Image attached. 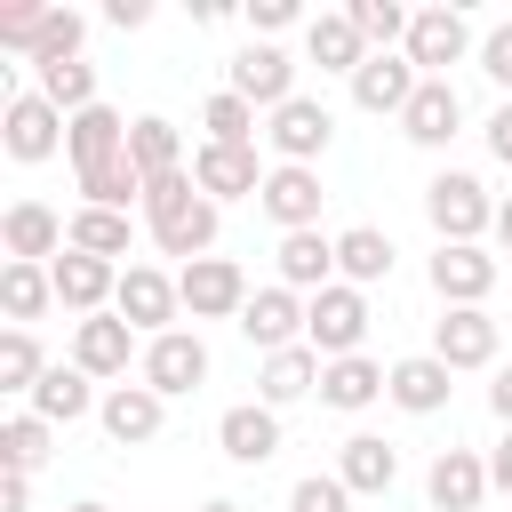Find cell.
Returning a JSON list of instances; mask_svg holds the SVG:
<instances>
[{
	"instance_id": "6da1fadb",
	"label": "cell",
	"mask_w": 512,
	"mask_h": 512,
	"mask_svg": "<svg viewBox=\"0 0 512 512\" xmlns=\"http://www.w3.org/2000/svg\"><path fill=\"white\" fill-rule=\"evenodd\" d=\"M216 224H224V208L192 184V168H184V176H160V184L144 192V232L160 240V256L200 264V256L216 248Z\"/></svg>"
},
{
	"instance_id": "7a4b0ae2",
	"label": "cell",
	"mask_w": 512,
	"mask_h": 512,
	"mask_svg": "<svg viewBox=\"0 0 512 512\" xmlns=\"http://www.w3.org/2000/svg\"><path fill=\"white\" fill-rule=\"evenodd\" d=\"M424 216H432L440 248H480V232H496V200H488V184L464 176V168H440V176L424 184Z\"/></svg>"
},
{
	"instance_id": "3957f363",
	"label": "cell",
	"mask_w": 512,
	"mask_h": 512,
	"mask_svg": "<svg viewBox=\"0 0 512 512\" xmlns=\"http://www.w3.org/2000/svg\"><path fill=\"white\" fill-rule=\"evenodd\" d=\"M360 336H368V296H360L352 280H336V288L304 296V344H312L320 360H352V352H360Z\"/></svg>"
},
{
	"instance_id": "277c9868",
	"label": "cell",
	"mask_w": 512,
	"mask_h": 512,
	"mask_svg": "<svg viewBox=\"0 0 512 512\" xmlns=\"http://www.w3.org/2000/svg\"><path fill=\"white\" fill-rule=\"evenodd\" d=\"M64 128H72V120H64L40 88H16L8 112H0V144H8V160H24V168H32V160H56Z\"/></svg>"
},
{
	"instance_id": "5b68a950",
	"label": "cell",
	"mask_w": 512,
	"mask_h": 512,
	"mask_svg": "<svg viewBox=\"0 0 512 512\" xmlns=\"http://www.w3.org/2000/svg\"><path fill=\"white\" fill-rule=\"evenodd\" d=\"M328 136H336V120L320 96H288L280 112H264V144L280 152V168H312L328 152Z\"/></svg>"
},
{
	"instance_id": "8992f818",
	"label": "cell",
	"mask_w": 512,
	"mask_h": 512,
	"mask_svg": "<svg viewBox=\"0 0 512 512\" xmlns=\"http://www.w3.org/2000/svg\"><path fill=\"white\" fill-rule=\"evenodd\" d=\"M176 296H184L192 320H240L248 312V272L232 256H200V264L176 272Z\"/></svg>"
},
{
	"instance_id": "52a82bcc",
	"label": "cell",
	"mask_w": 512,
	"mask_h": 512,
	"mask_svg": "<svg viewBox=\"0 0 512 512\" xmlns=\"http://www.w3.org/2000/svg\"><path fill=\"white\" fill-rule=\"evenodd\" d=\"M112 312L152 344V336H168L176 328V312H184V296H176V280L160 272V264H128L120 272V296H112Z\"/></svg>"
},
{
	"instance_id": "ba28073f",
	"label": "cell",
	"mask_w": 512,
	"mask_h": 512,
	"mask_svg": "<svg viewBox=\"0 0 512 512\" xmlns=\"http://www.w3.org/2000/svg\"><path fill=\"white\" fill-rule=\"evenodd\" d=\"M136 384H152L160 400H176V392H200V384H208V344H200L192 328H168V336H152V344H144V360H136Z\"/></svg>"
},
{
	"instance_id": "9c48e42d",
	"label": "cell",
	"mask_w": 512,
	"mask_h": 512,
	"mask_svg": "<svg viewBox=\"0 0 512 512\" xmlns=\"http://www.w3.org/2000/svg\"><path fill=\"white\" fill-rule=\"evenodd\" d=\"M424 80H448V64H464L472 56V24L440 0V8H416V24H408V48H400Z\"/></svg>"
},
{
	"instance_id": "30bf717a",
	"label": "cell",
	"mask_w": 512,
	"mask_h": 512,
	"mask_svg": "<svg viewBox=\"0 0 512 512\" xmlns=\"http://www.w3.org/2000/svg\"><path fill=\"white\" fill-rule=\"evenodd\" d=\"M272 168H256V144H200L192 152V184L224 208V200H256Z\"/></svg>"
},
{
	"instance_id": "8fae6325",
	"label": "cell",
	"mask_w": 512,
	"mask_h": 512,
	"mask_svg": "<svg viewBox=\"0 0 512 512\" xmlns=\"http://www.w3.org/2000/svg\"><path fill=\"white\" fill-rule=\"evenodd\" d=\"M0 240H8V264H56L72 248V224L48 208V200H16L0 216Z\"/></svg>"
},
{
	"instance_id": "7c38bea8",
	"label": "cell",
	"mask_w": 512,
	"mask_h": 512,
	"mask_svg": "<svg viewBox=\"0 0 512 512\" xmlns=\"http://www.w3.org/2000/svg\"><path fill=\"white\" fill-rule=\"evenodd\" d=\"M232 328H240V336H248V344H256V352L272 360V352H288V344H304V296L272 280V288H256V296H248V312H240Z\"/></svg>"
},
{
	"instance_id": "4fadbf2b",
	"label": "cell",
	"mask_w": 512,
	"mask_h": 512,
	"mask_svg": "<svg viewBox=\"0 0 512 512\" xmlns=\"http://www.w3.org/2000/svg\"><path fill=\"white\" fill-rule=\"evenodd\" d=\"M240 104H256V112H280L288 96H296V64L272 48V40H256V48H240L232 56V80H224Z\"/></svg>"
},
{
	"instance_id": "5bb4252c",
	"label": "cell",
	"mask_w": 512,
	"mask_h": 512,
	"mask_svg": "<svg viewBox=\"0 0 512 512\" xmlns=\"http://www.w3.org/2000/svg\"><path fill=\"white\" fill-rule=\"evenodd\" d=\"M48 280H56V304H64V312H80V320H96V312L120 296V264L80 256V248H64V256L48 264Z\"/></svg>"
},
{
	"instance_id": "9a60e30c",
	"label": "cell",
	"mask_w": 512,
	"mask_h": 512,
	"mask_svg": "<svg viewBox=\"0 0 512 512\" xmlns=\"http://www.w3.org/2000/svg\"><path fill=\"white\" fill-rule=\"evenodd\" d=\"M96 424H104V440H112V448H144V440H160L168 400H160L152 384H112V392H104V408H96Z\"/></svg>"
},
{
	"instance_id": "2e32d148",
	"label": "cell",
	"mask_w": 512,
	"mask_h": 512,
	"mask_svg": "<svg viewBox=\"0 0 512 512\" xmlns=\"http://www.w3.org/2000/svg\"><path fill=\"white\" fill-rule=\"evenodd\" d=\"M432 360H448V368H488V360H496V320H488V304L440 312V320H432Z\"/></svg>"
},
{
	"instance_id": "e0dca14e",
	"label": "cell",
	"mask_w": 512,
	"mask_h": 512,
	"mask_svg": "<svg viewBox=\"0 0 512 512\" xmlns=\"http://www.w3.org/2000/svg\"><path fill=\"white\" fill-rule=\"evenodd\" d=\"M216 448L232 456V464H272L280 456V408H264V400H240V408H224L216 416Z\"/></svg>"
},
{
	"instance_id": "ac0fdd59",
	"label": "cell",
	"mask_w": 512,
	"mask_h": 512,
	"mask_svg": "<svg viewBox=\"0 0 512 512\" xmlns=\"http://www.w3.org/2000/svg\"><path fill=\"white\" fill-rule=\"evenodd\" d=\"M416 88H424V72H416V64H408L400 48H392V56H368V64L352 72V104H360V112H376V120H384V112L400 120Z\"/></svg>"
},
{
	"instance_id": "d6986e66",
	"label": "cell",
	"mask_w": 512,
	"mask_h": 512,
	"mask_svg": "<svg viewBox=\"0 0 512 512\" xmlns=\"http://www.w3.org/2000/svg\"><path fill=\"white\" fill-rule=\"evenodd\" d=\"M448 392H456V368H448V360H432V352L392 360V384H384V400H392V408H408V416H440V408H448Z\"/></svg>"
},
{
	"instance_id": "ffe728a7",
	"label": "cell",
	"mask_w": 512,
	"mask_h": 512,
	"mask_svg": "<svg viewBox=\"0 0 512 512\" xmlns=\"http://www.w3.org/2000/svg\"><path fill=\"white\" fill-rule=\"evenodd\" d=\"M424 496H432V512H480V496H488V456L440 448L432 472H424Z\"/></svg>"
},
{
	"instance_id": "44dd1931",
	"label": "cell",
	"mask_w": 512,
	"mask_h": 512,
	"mask_svg": "<svg viewBox=\"0 0 512 512\" xmlns=\"http://www.w3.org/2000/svg\"><path fill=\"white\" fill-rule=\"evenodd\" d=\"M456 128H464V96H456V80H424V88L408 96V112H400V136L424 144V152H440Z\"/></svg>"
},
{
	"instance_id": "7402d4cb",
	"label": "cell",
	"mask_w": 512,
	"mask_h": 512,
	"mask_svg": "<svg viewBox=\"0 0 512 512\" xmlns=\"http://www.w3.org/2000/svg\"><path fill=\"white\" fill-rule=\"evenodd\" d=\"M320 200H328V192H320L312 168H272L264 192H256V208H264L280 232H312V224H320Z\"/></svg>"
},
{
	"instance_id": "603a6c76",
	"label": "cell",
	"mask_w": 512,
	"mask_h": 512,
	"mask_svg": "<svg viewBox=\"0 0 512 512\" xmlns=\"http://www.w3.org/2000/svg\"><path fill=\"white\" fill-rule=\"evenodd\" d=\"M280 288H296V296H320V288H336V240L312 224V232H280Z\"/></svg>"
},
{
	"instance_id": "cb8c5ba5",
	"label": "cell",
	"mask_w": 512,
	"mask_h": 512,
	"mask_svg": "<svg viewBox=\"0 0 512 512\" xmlns=\"http://www.w3.org/2000/svg\"><path fill=\"white\" fill-rule=\"evenodd\" d=\"M496 288V256L488 248H432V296L456 312V304H488Z\"/></svg>"
},
{
	"instance_id": "d4e9b609",
	"label": "cell",
	"mask_w": 512,
	"mask_h": 512,
	"mask_svg": "<svg viewBox=\"0 0 512 512\" xmlns=\"http://www.w3.org/2000/svg\"><path fill=\"white\" fill-rule=\"evenodd\" d=\"M384 384H392V368H384V360H368V352L328 360V368H320V408L360 416V408H376V400H384Z\"/></svg>"
},
{
	"instance_id": "484cf974",
	"label": "cell",
	"mask_w": 512,
	"mask_h": 512,
	"mask_svg": "<svg viewBox=\"0 0 512 512\" xmlns=\"http://www.w3.org/2000/svg\"><path fill=\"white\" fill-rule=\"evenodd\" d=\"M128 352H136V328L120 312H96L72 328V368H88V376H128Z\"/></svg>"
},
{
	"instance_id": "4316f807",
	"label": "cell",
	"mask_w": 512,
	"mask_h": 512,
	"mask_svg": "<svg viewBox=\"0 0 512 512\" xmlns=\"http://www.w3.org/2000/svg\"><path fill=\"white\" fill-rule=\"evenodd\" d=\"M64 152H72V176H80V168H104V160L128 152V120H120L112 104H88V112H72V128H64Z\"/></svg>"
},
{
	"instance_id": "83f0119b",
	"label": "cell",
	"mask_w": 512,
	"mask_h": 512,
	"mask_svg": "<svg viewBox=\"0 0 512 512\" xmlns=\"http://www.w3.org/2000/svg\"><path fill=\"white\" fill-rule=\"evenodd\" d=\"M336 480H344L352 496H384V488L400 480V448L376 440V432H352V440L336 448Z\"/></svg>"
},
{
	"instance_id": "f1b7e54d",
	"label": "cell",
	"mask_w": 512,
	"mask_h": 512,
	"mask_svg": "<svg viewBox=\"0 0 512 512\" xmlns=\"http://www.w3.org/2000/svg\"><path fill=\"white\" fill-rule=\"evenodd\" d=\"M320 352L312 344H288V352H272L264 368H256V400L264 408H288V400H304V392H320Z\"/></svg>"
},
{
	"instance_id": "f546056e",
	"label": "cell",
	"mask_w": 512,
	"mask_h": 512,
	"mask_svg": "<svg viewBox=\"0 0 512 512\" xmlns=\"http://www.w3.org/2000/svg\"><path fill=\"white\" fill-rule=\"evenodd\" d=\"M88 408H104V400H96V376L72 368V360H56V368L32 384V416H48V424H80Z\"/></svg>"
},
{
	"instance_id": "4dcf8cb0",
	"label": "cell",
	"mask_w": 512,
	"mask_h": 512,
	"mask_svg": "<svg viewBox=\"0 0 512 512\" xmlns=\"http://www.w3.org/2000/svg\"><path fill=\"white\" fill-rule=\"evenodd\" d=\"M304 48H312L320 72H344V80L368 64V40H360V24H352L344 8H336V16H312V24H304Z\"/></svg>"
},
{
	"instance_id": "1f68e13d",
	"label": "cell",
	"mask_w": 512,
	"mask_h": 512,
	"mask_svg": "<svg viewBox=\"0 0 512 512\" xmlns=\"http://www.w3.org/2000/svg\"><path fill=\"white\" fill-rule=\"evenodd\" d=\"M128 160H136V176H144V184L184 176V136H176L160 112H144V120H128Z\"/></svg>"
},
{
	"instance_id": "d6a6232c",
	"label": "cell",
	"mask_w": 512,
	"mask_h": 512,
	"mask_svg": "<svg viewBox=\"0 0 512 512\" xmlns=\"http://www.w3.org/2000/svg\"><path fill=\"white\" fill-rule=\"evenodd\" d=\"M336 272H344L352 288H376V280H392V240H384L376 224H352V232H336Z\"/></svg>"
},
{
	"instance_id": "836d02e7",
	"label": "cell",
	"mask_w": 512,
	"mask_h": 512,
	"mask_svg": "<svg viewBox=\"0 0 512 512\" xmlns=\"http://www.w3.org/2000/svg\"><path fill=\"white\" fill-rule=\"evenodd\" d=\"M72 184H80V208H120V216H128V200H144V192H152V184L136 176V160H128V152H120V160H104V168H80Z\"/></svg>"
},
{
	"instance_id": "e575fe53",
	"label": "cell",
	"mask_w": 512,
	"mask_h": 512,
	"mask_svg": "<svg viewBox=\"0 0 512 512\" xmlns=\"http://www.w3.org/2000/svg\"><path fill=\"white\" fill-rule=\"evenodd\" d=\"M0 304H8V328H32V320L56 304L48 264H0Z\"/></svg>"
},
{
	"instance_id": "d590c367",
	"label": "cell",
	"mask_w": 512,
	"mask_h": 512,
	"mask_svg": "<svg viewBox=\"0 0 512 512\" xmlns=\"http://www.w3.org/2000/svg\"><path fill=\"white\" fill-rule=\"evenodd\" d=\"M344 16L360 24V40H368V56H392V48H408V8L400 0H344Z\"/></svg>"
},
{
	"instance_id": "8d00e7d4",
	"label": "cell",
	"mask_w": 512,
	"mask_h": 512,
	"mask_svg": "<svg viewBox=\"0 0 512 512\" xmlns=\"http://www.w3.org/2000/svg\"><path fill=\"white\" fill-rule=\"evenodd\" d=\"M48 440H56L48 416H32V408L8 416V424H0V472H40V464H48Z\"/></svg>"
},
{
	"instance_id": "74e56055",
	"label": "cell",
	"mask_w": 512,
	"mask_h": 512,
	"mask_svg": "<svg viewBox=\"0 0 512 512\" xmlns=\"http://www.w3.org/2000/svg\"><path fill=\"white\" fill-rule=\"evenodd\" d=\"M32 72H40V96H48L64 120L96 104V64H80V56H72V64H32Z\"/></svg>"
},
{
	"instance_id": "f35d334b",
	"label": "cell",
	"mask_w": 512,
	"mask_h": 512,
	"mask_svg": "<svg viewBox=\"0 0 512 512\" xmlns=\"http://www.w3.org/2000/svg\"><path fill=\"white\" fill-rule=\"evenodd\" d=\"M200 144H256V104H240L232 88H216L208 104H200Z\"/></svg>"
},
{
	"instance_id": "ab89813d",
	"label": "cell",
	"mask_w": 512,
	"mask_h": 512,
	"mask_svg": "<svg viewBox=\"0 0 512 512\" xmlns=\"http://www.w3.org/2000/svg\"><path fill=\"white\" fill-rule=\"evenodd\" d=\"M72 248H80V256H104V264L128 256V216H120V208H80V216H72Z\"/></svg>"
},
{
	"instance_id": "60d3db41",
	"label": "cell",
	"mask_w": 512,
	"mask_h": 512,
	"mask_svg": "<svg viewBox=\"0 0 512 512\" xmlns=\"http://www.w3.org/2000/svg\"><path fill=\"white\" fill-rule=\"evenodd\" d=\"M40 376H48V360H40L32 328H8V336H0V392H24V400H32Z\"/></svg>"
},
{
	"instance_id": "b9f144b4",
	"label": "cell",
	"mask_w": 512,
	"mask_h": 512,
	"mask_svg": "<svg viewBox=\"0 0 512 512\" xmlns=\"http://www.w3.org/2000/svg\"><path fill=\"white\" fill-rule=\"evenodd\" d=\"M80 40H88V16H72V8H48L32 64H72V56H80Z\"/></svg>"
},
{
	"instance_id": "7bdbcfd3",
	"label": "cell",
	"mask_w": 512,
	"mask_h": 512,
	"mask_svg": "<svg viewBox=\"0 0 512 512\" xmlns=\"http://www.w3.org/2000/svg\"><path fill=\"white\" fill-rule=\"evenodd\" d=\"M288 512H352V488H344L336 472H304V480L288 488Z\"/></svg>"
},
{
	"instance_id": "ee69618b",
	"label": "cell",
	"mask_w": 512,
	"mask_h": 512,
	"mask_svg": "<svg viewBox=\"0 0 512 512\" xmlns=\"http://www.w3.org/2000/svg\"><path fill=\"white\" fill-rule=\"evenodd\" d=\"M40 24H48V8H32V0H16V8H0V48H16V56H32V48H40Z\"/></svg>"
},
{
	"instance_id": "f6af8a7d",
	"label": "cell",
	"mask_w": 512,
	"mask_h": 512,
	"mask_svg": "<svg viewBox=\"0 0 512 512\" xmlns=\"http://www.w3.org/2000/svg\"><path fill=\"white\" fill-rule=\"evenodd\" d=\"M480 72H488L496 88H512V24H496V32L480 40Z\"/></svg>"
},
{
	"instance_id": "bcb514c9",
	"label": "cell",
	"mask_w": 512,
	"mask_h": 512,
	"mask_svg": "<svg viewBox=\"0 0 512 512\" xmlns=\"http://www.w3.org/2000/svg\"><path fill=\"white\" fill-rule=\"evenodd\" d=\"M296 16H304L296 0H248V24H256V32H288Z\"/></svg>"
},
{
	"instance_id": "7dc6e473",
	"label": "cell",
	"mask_w": 512,
	"mask_h": 512,
	"mask_svg": "<svg viewBox=\"0 0 512 512\" xmlns=\"http://www.w3.org/2000/svg\"><path fill=\"white\" fill-rule=\"evenodd\" d=\"M0 512H32V472H0Z\"/></svg>"
},
{
	"instance_id": "c3c4849f",
	"label": "cell",
	"mask_w": 512,
	"mask_h": 512,
	"mask_svg": "<svg viewBox=\"0 0 512 512\" xmlns=\"http://www.w3.org/2000/svg\"><path fill=\"white\" fill-rule=\"evenodd\" d=\"M488 152L512 168V104H496V112H488Z\"/></svg>"
},
{
	"instance_id": "681fc988",
	"label": "cell",
	"mask_w": 512,
	"mask_h": 512,
	"mask_svg": "<svg viewBox=\"0 0 512 512\" xmlns=\"http://www.w3.org/2000/svg\"><path fill=\"white\" fill-rule=\"evenodd\" d=\"M104 16H112V24H120V32H136V24H152V0H112V8H104Z\"/></svg>"
},
{
	"instance_id": "f907efd6",
	"label": "cell",
	"mask_w": 512,
	"mask_h": 512,
	"mask_svg": "<svg viewBox=\"0 0 512 512\" xmlns=\"http://www.w3.org/2000/svg\"><path fill=\"white\" fill-rule=\"evenodd\" d=\"M488 408H496V424L512 432V368H496V384H488Z\"/></svg>"
},
{
	"instance_id": "816d5d0a",
	"label": "cell",
	"mask_w": 512,
	"mask_h": 512,
	"mask_svg": "<svg viewBox=\"0 0 512 512\" xmlns=\"http://www.w3.org/2000/svg\"><path fill=\"white\" fill-rule=\"evenodd\" d=\"M488 488H504V496H512V432H504V440H496V456H488Z\"/></svg>"
},
{
	"instance_id": "f5cc1de1",
	"label": "cell",
	"mask_w": 512,
	"mask_h": 512,
	"mask_svg": "<svg viewBox=\"0 0 512 512\" xmlns=\"http://www.w3.org/2000/svg\"><path fill=\"white\" fill-rule=\"evenodd\" d=\"M496 248L512 256V200H496Z\"/></svg>"
},
{
	"instance_id": "db71d44e",
	"label": "cell",
	"mask_w": 512,
	"mask_h": 512,
	"mask_svg": "<svg viewBox=\"0 0 512 512\" xmlns=\"http://www.w3.org/2000/svg\"><path fill=\"white\" fill-rule=\"evenodd\" d=\"M200 512H240V504H232V496H208V504H200Z\"/></svg>"
},
{
	"instance_id": "11a10c76",
	"label": "cell",
	"mask_w": 512,
	"mask_h": 512,
	"mask_svg": "<svg viewBox=\"0 0 512 512\" xmlns=\"http://www.w3.org/2000/svg\"><path fill=\"white\" fill-rule=\"evenodd\" d=\"M72 512H112V504H72Z\"/></svg>"
}]
</instances>
